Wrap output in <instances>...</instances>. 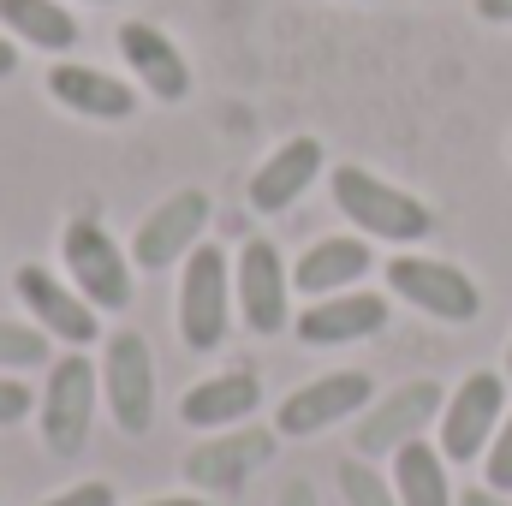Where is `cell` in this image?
Instances as JSON below:
<instances>
[{"label":"cell","mask_w":512,"mask_h":506,"mask_svg":"<svg viewBox=\"0 0 512 506\" xmlns=\"http://www.w3.org/2000/svg\"><path fill=\"white\" fill-rule=\"evenodd\" d=\"M66 268H72V286L96 304V310H126L131 304V262L126 251L108 239V227L96 215H78L66 227Z\"/></svg>","instance_id":"obj_7"},{"label":"cell","mask_w":512,"mask_h":506,"mask_svg":"<svg viewBox=\"0 0 512 506\" xmlns=\"http://www.w3.org/2000/svg\"><path fill=\"white\" fill-rule=\"evenodd\" d=\"M370 268H376V251L364 239H316L310 251L298 256L292 286L304 298H328V292H352Z\"/></svg>","instance_id":"obj_17"},{"label":"cell","mask_w":512,"mask_h":506,"mask_svg":"<svg viewBox=\"0 0 512 506\" xmlns=\"http://www.w3.org/2000/svg\"><path fill=\"white\" fill-rule=\"evenodd\" d=\"M286 292H292V274H286L280 251H274L268 239H251V245L239 251V310H245L251 334H280V328L292 322Z\"/></svg>","instance_id":"obj_12"},{"label":"cell","mask_w":512,"mask_h":506,"mask_svg":"<svg viewBox=\"0 0 512 506\" xmlns=\"http://www.w3.org/2000/svg\"><path fill=\"white\" fill-rule=\"evenodd\" d=\"M203 227H209V197H203V191L167 197V203L137 227V239H131L137 268H167V262H179L185 251H197V233H203Z\"/></svg>","instance_id":"obj_14"},{"label":"cell","mask_w":512,"mask_h":506,"mask_svg":"<svg viewBox=\"0 0 512 506\" xmlns=\"http://www.w3.org/2000/svg\"><path fill=\"white\" fill-rule=\"evenodd\" d=\"M179 340L185 352H215L227 340L233 322V286H227V256L215 245H197L185 256V280H179Z\"/></svg>","instance_id":"obj_2"},{"label":"cell","mask_w":512,"mask_h":506,"mask_svg":"<svg viewBox=\"0 0 512 506\" xmlns=\"http://www.w3.org/2000/svg\"><path fill=\"white\" fill-rule=\"evenodd\" d=\"M12 286H18V298L30 304V316L42 322V334H54V340H66V346H90V340L102 334L96 304H90L78 286H60L48 268L24 262V268L12 274Z\"/></svg>","instance_id":"obj_11"},{"label":"cell","mask_w":512,"mask_h":506,"mask_svg":"<svg viewBox=\"0 0 512 506\" xmlns=\"http://www.w3.org/2000/svg\"><path fill=\"white\" fill-rule=\"evenodd\" d=\"M501 417H507V376L471 370L441 405V453H447V465L483 459L495 429H501Z\"/></svg>","instance_id":"obj_3"},{"label":"cell","mask_w":512,"mask_h":506,"mask_svg":"<svg viewBox=\"0 0 512 506\" xmlns=\"http://www.w3.org/2000/svg\"><path fill=\"white\" fill-rule=\"evenodd\" d=\"M256 405H262L256 376L251 370H227V376L197 381V387L179 399V417H185L191 429H239Z\"/></svg>","instance_id":"obj_18"},{"label":"cell","mask_w":512,"mask_h":506,"mask_svg":"<svg viewBox=\"0 0 512 506\" xmlns=\"http://www.w3.org/2000/svg\"><path fill=\"white\" fill-rule=\"evenodd\" d=\"M102 393H108V411L126 435H143L155 423V364H149V346L143 334H108V352H102Z\"/></svg>","instance_id":"obj_8"},{"label":"cell","mask_w":512,"mask_h":506,"mask_svg":"<svg viewBox=\"0 0 512 506\" xmlns=\"http://www.w3.org/2000/svg\"><path fill=\"white\" fill-rule=\"evenodd\" d=\"M96 370H90V358H54L48 364V381H42V441H48V453H60V459H72V453H84V441H90V423H96Z\"/></svg>","instance_id":"obj_6"},{"label":"cell","mask_w":512,"mask_h":506,"mask_svg":"<svg viewBox=\"0 0 512 506\" xmlns=\"http://www.w3.org/2000/svg\"><path fill=\"white\" fill-rule=\"evenodd\" d=\"M477 12H483L489 24H512V0H477Z\"/></svg>","instance_id":"obj_29"},{"label":"cell","mask_w":512,"mask_h":506,"mask_svg":"<svg viewBox=\"0 0 512 506\" xmlns=\"http://www.w3.org/2000/svg\"><path fill=\"white\" fill-rule=\"evenodd\" d=\"M393 495L399 506H453V483H447V453L429 441H405L393 453Z\"/></svg>","instance_id":"obj_20"},{"label":"cell","mask_w":512,"mask_h":506,"mask_svg":"<svg viewBox=\"0 0 512 506\" xmlns=\"http://www.w3.org/2000/svg\"><path fill=\"white\" fill-rule=\"evenodd\" d=\"M268 459H274V435H268V429H251V423H239V429H221L215 441H197V447L185 453V477H191L197 489L233 495V489L251 483Z\"/></svg>","instance_id":"obj_9"},{"label":"cell","mask_w":512,"mask_h":506,"mask_svg":"<svg viewBox=\"0 0 512 506\" xmlns=\"http://www.w3.org/2000/svg\"><path fill=\"white\" fill-rule=\"evenodd\" d=\"M30 405H36V393H30L24 381H6V376H0V429L24 423V417H30Z\"/></svg>","instance_id":"obj_25"},{"label":"cell","mask_w":512,"mask_h":506,"mask_svg":"<svg viewBox=\"0 0 512 506\" xmlns=\"http://www.w3.org/2000/svg\"><path fill=\"white\" fill-rule=\"evenodd\" d=\"M376 399V381L364 376V370H334V376H316L304 381L298 393H286L280 399V435H322L328 423H340V417H352V411H364Z\"/></svg>","instance_id":"obj_10"},{"label":"cell","mask_w":512,"mask_h":506,"mask_svg":"<svg viewBox=\"0 0 512 506\" xmlns=\"http://www.w3.org/2000/svg\"><path fill=\"white\" fill-rule=\"evenodd\" d=\"M340 495H346V506H399L393 483H387L370 459H346L340 465Z\"/></svg>","instance_id":"obj_22"},{"label":"cell","mask_w":512,"mask_h":506,"mask_svg":"<svg viewBox=\"0 0 512 506\" xmlns=\"http://www.w3.org/2000/svg\"><path fill=\"white\" fill-rule=\"evenodd\" d=\"M120 54L131 60V72L143 78L149 96H161V102H185V90H191V66H185V54L167 42V30L131 18V24H120Z\"/></svg>","instance_id":"obj_16"},{"label":"cell","mask_w":512,"mask_h":506,"mask_svg":"<svg viewBox=\"0 0 512 506\" xmlns=\"http://www.w3.org/2000/svg\"><path fill=\"white\" fill-rule=\"evenodd\" d=\"M483 483L512 495V405L501 417V429H495V441H489V453H483Z\"/></svg>","instance_id":"obj_24"},{"label":"cell","mask_w":512,"mask_h":506,"mask_svg":"<svg viewBox=\"0 0 512 506\" xmlns=\"http://www.w3.org/2000/svg\"><path fill=\"white\" fill-rule=\"evenodd\" d=\"M12 66H18V48H12V42H0V78H12Z\"/></svg>","instance_id":"obj_30"},{"label":"cell","mask_w":512,"mask_h":506,"mask_svg":"<svg viewBox=\"0 0 512 506\" xmlns=\"http://www.w3.org/2000/svg\"><path fill=\"white\" fill-rule=\"evenodd\" d=\"M334 203H340V215H346L358 233L387 239V245H417V239L435 233L429 203H417L411 191L376 179L370 167H334Z\"/></svg>","instance_id":"obj_1"},{"label":"cell","mask_w":512,"mask_h":506,"mask_svg":"<svg viewBox=\"0 0 512 506\" xmlns=\"http://www.w3.org/2000/svg\"><path fill=\"white\" fill-rule=\"evenodd\" d=\"M42 506H114V489L108 483H78V489H66V495H54Z\"/></svg>","instance_id":"obj_26"},{"label":"cell","mask_w":512,"mask_h":506,"mask_svg":"<svg viewBox=\"0 0 512 506\" xmlns=\"http://www.w3.org/2000/svg\"><path fill=\"white\" fill-rule=\"evenodd\" d=\"M48 90H54L60 108L90 114V120H126L131 108H137V96H131L120 78H108V72H96V66H72V60L48 72Z\"/></svg>","instance_id":"obj_19"},{"label":"cell","mask_w":512,"mask_h":506,"mask_svg":"<svg viewBox=\"0 0 512 506\" xmlns=\"http://www.w3.org/2000/svg\"><path fill=\"white\" fill-rule=\"evenodd\" d=\"M387 286L393 298H405L411 310L435 316V322H477L483 316V292L465 268L441 262V256H393L387 262Z\"/></svg>","instance_id":"obj_4"},{"label":"cell","mask_w":512,"mask_h":506,"mask_svg":"<svg viewBox=\"0 0 512 506\" xmlns=\"http://www.w3.org/2000/svg\"><path fill=\"white\" fill-rule=\"evenodd\" d=\"M274 506H322V501H316V489H310V483H286Z\"/></svg>","instance_id":"obj_28"},{"label":"cell","mask_w":512,"mask_h":506,"mask_svg":"<svg viewBox=\"0 0 512 506\" xmlns=\"http://www.w3.org/2000/svg\"><path fill=\"white\" fill-rule=\"evenodd\" d=\"M143 506H209V501H191V495H179V501H143Z\"/></svg>","instance_id":"obj_31"},{"label":"cell","mask_w":512,"mask_h":506,"mask_svg":"<svg viewBox=\"0 0 512 506\" xmlns=\"http://www.w3.org/2000/svg\"><path fill=\"white\" fill-rule=\"evenodd\" d=\"M42 358H48V334L42 328L0 322V370H36Z\"/></svg>","instance_id":"obj_23"},{"label":"cell","mask_w":512,"mask_h":506,"mask_svg":"<svg viewBox=\"0 0 512 506\" xmlns=\"http://www.w3.org/2000/svg\"><path fill=\"white\" fill-rule=\"evenodd\" d=\"M316 173H322V143H316V137H292V143H280V149L256 167L251 209H262V215L292 209V203L316 185Z\"/></svg>","instance_id":"obj_15"},{"label":"cell","mask_w":512,"mask_h":506,"mask_svg":"<svg viewBox=\"0 0 512 506\" xmlns=\"http://www.w3.org/2000/svg\"><path fill=\"white\" fill-rule=\"evenodd\" d=\"M0 18H6V30H18L24 42H36V48H48V54H66V48L78 42L72 12L54 6V0H0Z\"/></svg>","instance_id":"obj_21"},{"label":"cell","mask_w":512,"mask_h":506,"mask_svg":"<svg viewBox=\"0 0 512 506\" xmlns=\"http://www.w3.org/2000/svg\"><path fill=\"white\" fill-rule=\"evenodd\" d=\"M507 381H512V346H507Z\"/></svg>","instance_id":"obj_32"},{"label":"cell","mask_w":512,"mask_h":506,"mask_svg":"<svg viewBox=\"0 0 512 506\" xmlns=\"http://www.w3.org/2000/svg\"><path fill=\"white\" fill-rule=\"evenodd\" d=\"M292 328H298L304 346H358V340L387 328V298H376V292H328Z\"/></svg>","instance_id":"obj_13"},{"label":"cell","mask_w":512,"mask_h":506,"mask_svg":"<svg viewBox=\"0 0 512 506\" xmlns=\"http://www.w3.org/2000/svg\"><path fill=\"white\" fill-rule=\"evenodd\" d=\"M453 506H512V495H501V489L483 483V489H459V501Z\"/></svg>","instance_id":"obj_27"},{"label":"cell","mask_w":512,"mask_h":506,"mask_svg":"<svg viewBox=\"0 0 512 506\" xmlns=\"http://www.w3.org/2000/svg\"><path fill=\"white\" fill-rule=\"evenodd\" d=\"M441 405H447V387L429 376L405 381L382 393L376 405H364V423H358V459H382V453H399L405 441H423L429 423H441Z\"/></svg>","instance_id":"obj_5"}]
</instances>
